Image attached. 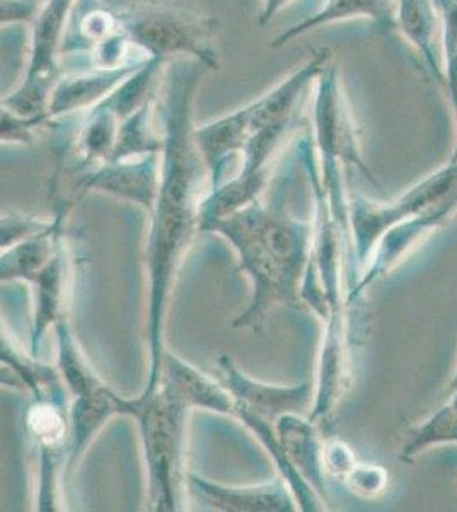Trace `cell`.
<instances>
[{
	"label": "cell",
	"instance_id": "obj_1",
	"mask_svg": "<svg viewBox=\"0 0 457 512\" xmlns=\"http://www.w3.org/2000/svg\"><path fill=\"white\" fill-rule=\"evenodd\" d=\"M205 67L193 60H171L162 70L156 111L162 125L159 188L149 214L145 246L149 277L145 338L149 371L145 390L156 388L166 354V318L174 280L195 234L200 233V207L210 192V176L195 139V103Z\"/></svg>",
	"mask_w": 457,
	"mask_h": 512
},
{
	"label": "cell",
	"instance_id": "obj_2",
	"mask_svg": "<svg viewBox=\"0 0 457 512\" xmlns=\"http://www.w3.org/2000/svg\"><path fill=\"white\" fill-rule=\"evenodd\" d=\"M207 233L226 239L251 284L248 308L232 321L236 330L260 332L273 309L301 308L313 258V222L299 221L284 207L258 200L214 222Z\"/></svg>",
	"mask_w": 457,
	"mask_h": 512
},
{
	"label": "cell",
	"instance_id": "obj_3",
	"mask_svg": "<svg viewBox=\"0 0 457 512\" xmlns=\"http://www.w3.org/2000/svg\"><path fill=\"white\" fill-rule=\"evenodd\" d=\"M191 412L185 400L162 381L152 390L142 388L137 396L120 398V417L135 420L139 429L149 511L185 509L186 429Z\"/></svg>",
	"mask_w": 457,
	"mask_h": 512
},
{
	"label": "cell",
	"instance_id": "obj_4",
	"mask_svg": "<svg viewBox=\"0 0 457 512\" xmlns=\"http://www.w3.org/2000/svg\"><path fill=\"white\" fill-rule=\"evenodd\" d=\"M132 47L145 59H186L220 72L219 21L181 0H144L115 9Z\"/></svg>",
	"mask_w": 457,
	"mask_h": 512
},
{
	"label": "cell",
	"instance_id": "obj_5",
	"mask_svg": "<svg viewBox=\"0 0 457 512\" xmlns=\"http://www.w3.org/2000/svg\"><path fill=\"white\" fill-rule=\"evenodd\" d=\"M444 205H457V163L451 159L394 200L376 202L365 197L350 200L348 227L360 268L389 227Z\"/></svg>",
	"mask_w": 457,
	"mask_h": 512
},
{
	"label": "cell",
	"instance_id": "obj_6",
	"mask_svg": "<svg viewBox=\"0 0 457 512\" xmlns=\"http://www.w3.org/2000/svg\"><path fill=\"white\" fill-rule=\"evenodd\" d=\"M76 0H45L29 24V50L23 79L2 103L26 118H47L53 86L62 76L60 50Z\"/></svg>",
	"mask_w": 457,
	"mask_h": 512
},
{
	"label": "cell",
	"instance_id": "obj_7",
	"mask_svg": "<svg viewBox=\"0 0 457 512\" xmlns=\"http://www.w3.org/2000/svg\"><path fill=\"white\" fill-rule=\"evenodd\" d=\"M311 140L319 166L340 164L359 168L367 180L377 185L376 178L365 163L352 106L343 88L340 69L331 62L319 74L313 88Z\"/></svg>",
	"mask_w": 457,
	"mask_h": 512
},
{
	"label": "cell",
	"instance_id": "obj_8",
	"mask_svg": "<svg viewBox=\"0 0 457 512\" xmlns=\"http://www.w3.org/2000/svg\"><path fill=\"white\" fill-rule=\"evenodd\" d=\"M69 391L58 390L36 396L24 417L26 431L38 454L36 509L57 511L60 478L69 460Z\"/></svg>",
	"mask_w": 457,
	"mask_h": 512
},
{
	"label": "cell",
	"instance_id": "obj_9",
	"mask_svg": "<svg viewBox=\"0 0 457 512\" xmlns=\"http://www.w3.org/2000/svg\"><path fill=\"white\" fill-rule=\"evenodd\" d=\"M217 379L231 393L234 415L244 410L275 424L285 414L309 415L313 407L314 381L263 383L244 373L231 355L222 354L217 359Z\"/></svg>",
	"mask_w": 457,
	"mask_h": 512
},
{
	"label": "cell",
	"instance_id": "obj_10",
	"mask_svg": "<svg viewBox=\"0 0 457 512\" xmlns=\"http://www.w3.org/2000/svg\"><path fill=\"white\" fill-rule=\"evenodd\" d=\"M456 212L457 205H444L389 227L388 231L377 239L371 255L365 260L359 279L350 287L347 294L348 306L360 301L364 292L374 286L377 280L384 279L394 268L400 267L401 263L405 262L411 253H415L432 234L446 226Z\"/></svg>",
	"mask_w": 457,
	"mask_h": 512
},
{
	"label": "cell",
	"instance_id": "obj_11",
	"mask_svg": "<svg viewBox=\"0 0 457 512\" xmlns=\"http://www.w3.org/2000/svg\"><path fill=\"white\" fill-rule=\"evenodd\" d=\"M352 332L348 313L328 316L323 320V338L314 379V402L309 419H328L342 402L352 379Z\"/></svg>",
	"mask_w": 457,
	"mask_h": 512
},
{
	"label": "cell",
	"instance_id": "obj_12",
	"mask_svg": "<svg viewBox=\"0 0 457 512\" xmlns=\"http://www.w3.org/2000/svg\"><path fill=\"white\" fill-rule=\"evenodd\" d=\"M159 188V154L142 158L108 161L89 169L77 183L79 197L86 193H103L139 205L151 214Z\"/></svg>",
	"mask_w": 457,
	"mask_h": 512
},
{
	"label": "cell",
	"instance_id": "obj_13",
	"mask_svg": "<svg viewBox=\"0 0 457 512\" xmlns=\"http://www.w3.org/2000/svg\"><path fill=\"white\" fill-rule=\"evenodd\" d=\"M275 432L297 480L330 507L328 475L324 472V439L319 434L318 422L304 414H285L275 422Z\"/></svg>",
	"mask_w": 457,
	"mask_h": 512
},
{
	"label": "cell",
	"instance_id": "obj_14",
	"mask_svg": "<svg viewBox=\"0 0 457 512\" xmlns=\"http://www.w3.org/2000/svg\"><path fill=\"white\" fill-rule=\"evenodd\" d=\"M188 487L212 509L224 512H296L289 485L278 477L258 485H224L188 473Z\"/></svg>",
	"mask_w": 457,
	"mask_h": 512
},
{
	"label": "cell",
	"instance_id": "obj_15",
	"mask_svg": "<svg viewBox=\"0 0 457 512\" xmlns=\"http://www.w3.org/2000/svg\"><path fill=\"white\" fill-rule=\"evenodd\" d=\"M144 62L122 69L87 67L72 74H62L55 82L48 101V125L91 110L93 106L108 98Z\"/></svg>",
	"mask_w": 457,
	"mask_h": 512
},
{
	"label": "cell",
	"instance_id": "obj_16",
	"mask_svg": "<svg viewBox=\"0 0 457 512\" xmlns=\"http://www.w3.org/2000/svg\"><path fill=\"white\" fill-rule=\"evenodd\" d=\"M70 256L67 243H62L43 267L36 279L29 284L33 287V318L29 354L38 359L41 342L53 330L58 321L67 316L70 294Z\"/></svg>",
	"mask_w": 457,
	"mask_h": 512
},
{
	"label": "cell",
	"instance_id": "obj_17",
	"mask_svg": "<svg viewBox=\"0 0 457 512\" xmlns=\"http://www.w3.org/2000/svg\"><path fill=\"white\" fill-rule=\"evenodd\" d=\"M253 134L251 103L210 122L197 125L195 139L210 176V190L226 180L227 166L241 158Z\"/></svg>",
	"mask_w": 457,
	"mask_h": 512
},
{
	"label": "cell",
	"instance_id": "obj_18",
	"mask_svg": "<svg viewBox=\"0 0 457 512\" xmlns=\"http://www.w3.org/2000/svg\"><path fill=\"white\" fill-rule=\"evenodd\" d=\"M69 204H60L47 226L23 241L0 251V284L26 282L31 284L43 267L65 241V219Z\"/></svg>",
	"mask_w": 457,
	"mask_h": 512
},
{
	"label": "cell",
	"instance_id": "obj_19",
	"mask_svg": "<svg viewBox=\"0 0 457 512\" xmlns=\"http://www.w3.org/2000/svg\"><path fill=\"white\" fill-rule=\"evenodd\" d=\"M394 9H396V0H324L323 6L319 7L313 16L275 36L270 47L282 48L313 31L328 28L333 24L355 21V19L371 21L382 31H396Z\"/></svg>",
	"mask_w": 457,
	"mask_h": 512
},
{
	"label": "cell",
	"instance_id": "obj_20",
	"mask_svg": "<svg viewBox=\"0 0 457 512\" xmlns=\"http://www.w3.org/2000/svg\"><path fill=\"white\" fill-rule=\"evenodd\" d=\"M159 381L169 384L191 410H205L234 419V400L219 379L166 350Z\"/></svg>",
	"mask_w": 457,
	"mask_h": 512
},
{
	"label": "cell",
	"instance_id": "obj_21",
	"mask_svg": "<svg viewBox=\"0 0 457 512\" xmlns=\"http://www.w3.org/2000/svg\"><path fill=\"white\" fill-rule=\"evenodd\" d=\"M120 398L108 384H98L93 390L72 396L69 405V460L67 470L81 461L94 437L113 417H120Z\"/></svg>",
	"mask_w": 457,
	"mask_h": 512
},
{
	"label": "cell",
	"instance_id": "obj_22",
	"mask_svg": "<svg viewBox=\"0 0 457 512\" xmlns=\"http://www.w3.org/2000/svg\"><path fill=\"white\" fill-rule=\"evenodd\" d=\"M79 117L81 122L72 137L70 152L77 168L86 173L110 161L122 117L106 98Z\"/></svg>",
	"mask_w": 457,
	"mask_h": 512
},
{
	"label": "cell",
	"instance_id": "obj_23",
	"mask_svg": "<svg viewBox=\"0 0 457 512\" xmlns=\"http://www.w3.org/2000/svg\"><path fill=\"white\" fill-rule=\"evenodd\" d=\"M122 30L116 11L101 0H76L70 14L60 57L87 55L101 41Z\"/></svg>",
	"mask_w": 457,
	"mask_h": 512
},
{
	"label": "cell",
	"instance_id": "obj_24",
	"mask_svg": "<svg viewBox=\"0 0 457 512\" xmlns=\"http://www.w3.org/2000/svg\"><path fill=\"white\" fill-rule=\"evenodd\" d=\"M53 332L57 338V364L55 367L64 383L65 390L69 391L70 398L82 395L103 383V379L99 378L98 373L94 371L93 364L84 354L67 316L53 326Z\"/></svg>",
	"mask_w": 457,
	"mask_h": 512
},
{
	"label": "cell",
	"instance_id": "obj_25",
	"mask_svg": "<svg viewBox=\"0 0 457 512\" xmlns=\"http://www.w3.org/2000/svg\"><path fill=\"white\" fill-rule=\"evenodd\" d=\"M447 444L457 446V390L447 395V402L439 410L406 431L400 460L413 463L423 451Z\"/></svg>",
	"mask_w": 457,
	"mask_h": 512
},
{
	"label": "cell",
	"instance_id": "obj_26",
	"mask_svg": "<svg viewBox=\"0 0 457 512\" xmlns=\"http://www.w3.org/2000/svg\"><path fill=\"white\" fill-rule=\"evenodd\" d=\"M156 98L149 99L147 103L132 111L128 117L123 118L116 135L115 151L110 161L122 159L142 158L149 154H159L162 149V132L159 134L154 125L156 115Z\"/></svg>",
	"mask_w": 457,
	"mask_h": 512
},
{
	"label": "cell",
	"instance_id": "obj_27",
	"mask_svg": "<svg viewBox=\"0 0 457 512\" xmlns=\"http://www.w3.org/2000/svg\"><path fill=\"white\" fill-rule=\"evenodd\" d=\"M0 364L11 367L24 379L29 395H47L52 391L65 390L57 367L43 364L33 355H24L16 340L12 338L6 323L0 320Z\"/></svg>",
	"mask_w": 457,
	"mask_h": 512
},
{
	"label": "cell",
	"instance_id": "obj_28",
	"mask_svg": "<svg viewBox=\"0 0 457 512\" xmlns=\"http://www.w3.org/2000/svg\"><path fill=\"white\" fill-rule=\"evenodd\" d=\"M439 16L440 55L452 113L457 110V0H434Z\"/></svg>",
	"mask_w": 457,
	"mask_h": 512
},
{
	"label": "cell",
	"instance_id": "obj_29",
	"mask_svg": "<svg viewBox=\"0 0 457 512\" xmlns=\"http://www.w3.org/2000/svg\"><path fill=\"white\" fill-rule=\"evenodd\" d=\"M45 117L26 118L7 108L0 99V144L29 146L35 142L36 128L45 127Z\"/></svg>",
	"mask_w": 457,
	"mask_h": 512
},
{
	"label": "cell",
	"instance_id": "obj_30",
	"mask_svg": "<svg viewBox=\"0 0 457 512\" xmlns=\"http://www.w3.org/2000/svg\"><path fill=\"white\" fill-rule=\"evenodd\" d=\"M343 482L347 483L353 494L364 499H372L384 494V490L388 489L389 475L386 468H382L381 465L357 461L347 473V477L343 478Z\"/></svg>",
	"mask_w": 457,
	"mask_h": 512
},
{
	"label": "cell",
	"instance_id": "obj_31",
	"mask_svg": "<svg viewBox=\"0 0 457 512\" xmlns=\"http://www.w3.org/2000/svg\"><path fill=\"white\" fill-rule=\"evenodd\" d=\"M48 221L41 217L23 216V214H7L0 216V251L11 248L31 234L38 233L47 226Z\"/></svg>",
	"mask_w": 457,
	"mask_h": 512
},
{
	"label": "cell",
	"instance_id": "obj_32",
	"mask_svg": "<svg viewBox=\"0 0 457 512\" xmlns=\"http://www.w3.org/2000/svg\"><path fill=\"white\" fill-rule=\"evenodd\" d=\"M357 463V458L342 439L324 441V472L328 477L345 478Z\"/></svg>",
	"mask_w": 457,
	"mask_h": 512
},
{
	"label": "cell",
	"instance_id": "obj_33",
	"mask_svg": "<svg viewBox=\"0 0 457 512\" xmlns=\"http://www.w3.org/2000/svg\"><path fill=\"white\" fill-rule=\"evenodd\" d=\"M40 4L36 0H0V30L11 26H29Z\"/></svg>",
	"mask_w": 457,
	"mask_h": 512
},
{
	"label": "cell",
	"instance_id": "obj_34",
	"mask_svg": "<svg viewBox=\"0 0 457 512\" xmlns=\"http://www.w3.org/2000/svg\"><path fill=\"white\" fill-rule=\"evenodd\" d=\"M296 0H260V11L256 16V23L261 28H265L267 24L272 23L280 12L287 9L290 4H294Z\"/></svg>",
	"mask_w": 457,
	"mask_h": 512
},
{
	"label": "cell",
	"instance_id": "obj_35",
	"mask_svg": "<svg viewBox=\"0 0 457 512\" xmlns=\"http://www.w3.org/2000/svg\"><path fill=\"white\" fill-rule=\"evenodd\" d=\"M0 388L28 393V386L24 383V379L14 369L2 364H0Z\"/></svg>",
	"mask_w": 457,
	"mask_h": 512
},
{
	"label": "cell",
	"instance_id": "obj_36",
	"mask_svg": "<svg viewBox=\"0 0 457 512\" xmlns=\"http://www.w3.org/2000/svg\"><path fill=\"white\" fill-rule=\"evenodd\" d=\"M457 390V364L456 367H454V373H452L451 381H449V384H447L446 393L449 395V393H452V391Z\"/></svg>",
	"mask_w": 457,
	"mask_h": 512
},
{
	"label": "cell",
	"instance_id": "obj_37",
	"mask_svg": "<svg viewBox=\"0 0 457 512\" xmlns=\"http://www.w3.org/2000/svg\"><path fill=\"white\" fill-rule=\"evenodd\" d=\"M454 115V122H456V144H454V151H452L451 161L457 163V110L452 113Z\"/></svg>",
	"mask_w": 457,
	"mask_h": 512
}]
</instances>
